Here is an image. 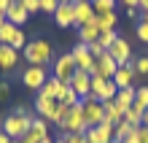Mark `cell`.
I'll use <instances>...</instances> for the list:
<instances>
[{"instance_id":"ba28073f","label":"cell","mask_w":148,"mask_h":143,"mask_svg":"<svg viewBox=\"0 0 148 143\" xmlns=\"http://www.w3.org/2000/svg\"><path fill=\"white\" fill-rule=\"evenodd\" d=\"M75 59L73 54H62V57H54V78H59L62 84H70L73 76H75Z\"/></svg>"},{"instance_id":"ac0fdd59","label":"cell","mask_w":148,"mask_h":143,"mask_svg":"<svg viewBox=\"0 0 148 143\" xmlns=\"http://www.w3.org/2000/svg\"><path fill=\"white\" fill-rule=\"evenodd\" d=\"M19 51L11 49V46H3L0 43V73H11V70L19 65Z\"/></svg>"},{"instance_id":"7bdbcfd3","label":"cell","mask_w":148,"mask_h":143,"mask_svg":"<svg viewBox=\"0 0 148 143\" xmlns=\"http://www.w3.org/2000/svg\"><path fill=\"white\" fill-rule=\"evenodd\" d=\"M140 8H143V11H148V0H140Z\"/></svg>"},{"instance_id":"44dd1931","label":"cell","mask_w":148,"mask_h":143,"mask_svg":"<svg viewBox=\"0 0 148 143\" xmlns=\"http://www.w3.org/2000/svg\"><path fill=\"white\" fill-rule=\"evenodd\" d=\"M78 35H81V43L92 46V43L100 41V27L94 22H89V24H84V27H78Z\"/></svg>"},{"instance_id":"f6af8a7d","label":"cell","mask_w":148,"mask_h":143,"mask_svg":"<svg viewBox=\"0 0 148 143\" xmlns=\"http://www.w3.org/2000/svg\"><path fill=\"white\" fill-rule=\"evenodd\" d=\"M140 22H145V24H148V11H143V19H140Z\"/></svg>"},{"instance_id":"30bf717a","label":"cell","mask_w":148,"mask_h":143,"mask_svg":"<svg viewBox=\"0 0 148 143\" xmlns=\"http://www.w3.org/2000/svg\"><path fill=\"white\" fill-rule=\"evenodd\" d=\"M46 68H40V65H30V68H24V73H22V84L27 86V89H35V92H40V86L46 84Z\"/></svg>"},{"instance_id":"60d3db41","label":"cell","mask_w":148,"mask_h":143,"mask_svg":"<svg viewBox=\"0 0 148 143\" xmlns=\"http://www.w3.org/2000/svg\"><path fill=\"white\" fill-rule=\"evenodd\" d=\"M0 97H8V84H0Z\"/></svg>"},{"instance_id":"cb8c5ba5","label":"cell","mask_w":148,"mask_h":143,"mask_svg":"<svg viewBox=\"0 0 148 143\" xmlns=\"http://www.w3.org/2000/svg\"><path fill=\"white\" fill-rule=\"evenodd\" d=\"M102 108H105V122H110L113 127H116L119 122H124V111L119 108L113 100H108V103H102Z\"/></svg>"},{"instance_id":"7a4b0ae2","label":"cell","mask_w":148,"mask_h":143,"mask_svg":"<svg viewBox=\"0 0 148 143\" xmlns=\"http://www.w3.org/2000/svg\"><path fill=\"white\" fill-rule=\"evenodd\" d=\"M22 54H24V59H27L30 65H40V68H46L49 62H54V49H51V43L43 41V38L27 41V46L22 49Z\"/></svg>"},{"instance_id":"d6a6232c","label":"cell","mask_w":148,"mask_h":143,"mask_svg":"<svg viewBox=\"0 0 148 143\" xmlns=\"http://www.w3.org/2000/svg\"><path fill=\"white\" fill-rule=\"evenodd\" d=\"M19 3L24 6V11H27V14H38L40 11V0H19Z\"/></svg>"},{"instance_id":"8fae6325","label":"cell","mask_w":148,"mask_h":143,"mask_svg":"<svg viewBox=\"0 0 148 143\" xmlns=\"http://www.w3.org/2000/svg\"><path fill=\"white\" fill-rule=\"evenodd\" d=\"M84 138H86V143H113V124L102 122V124H97V127L86 130Z\"/></svg>"},{"instance_id":"7c38bea8","label":"cell","mask_w":148,"mask_h":143,"mask_svg":"<svg viewBox=\"0 0 148 143\" xmlns=\"http://www.w3.org/2000/svg\"><path fill=\"white\" fill-rule=\"evenodd\" d=\"M73 14H75V27H84V24H89L97 19V14H94V8L89 0H75L73 3Z\"/></svg>"},{"instance_id":"484cf974","label":"cell","mask_w":148,"mask_h":143,"mask_svg":"<svg viewBox=\"0 0 148 143\" xmlns=\"http://www.w3.org/2000/svg\"><path fill=\"white\" fill-rule=\"evenodd\" d=\"M124 122H129L132 127H140L143 124V108L140 105H129V108L124 111Z\"/></svg>"},{"instance_id":"52a82bcc","label":"cell","mask_w":148,"mask_h":143,"mask_svg":"<svg viewBox=\"0 0 148 143\" xmlns=\"http://www.w3.org/2000/svg\"><path fill=\"white\" fill-rule=\"evenodd\" d=\"M116 70H119V62L105 51L102 57H94V65H92L89 73H92V78H113Z\"/></svg>"},{"instance_id":"83f0119b","label":"cell","mask_w":148,"mask_h":143,"mask_svg":"<svg viewBox=\"0 0 148 143\" xmlns=\"http://www.w3.org/2000/svg\"><path fill=\"white\" fill-rule=\"evenodd\" d=\"M59 100H62V105H67V108H73V105H78V103H81V97H78V95H75V89H73L70 84H67Z\"/></svg>"},{"instance_id":"4dcf8cb0","label":"cell","mask_w":148,"mask_h":143,"mask_svg":"<svg viewBox=\"0 0 148 143\" xmlns=\"http://www.w3.org/2000/svg\"><path fill=\"white\" fill-rule=\"evenodd\" d=\"M135 105H140L143 111L148 108V84H145V86H137V89H135Z\"/></svg>"},{"instance_id":"6da1fadb","label":"cell","mask_w":148,"mask_h":143,"mask_svg":"<svg viewBox=\"0 0 148 143\" xmlns=\"http://www.w3.org/2000/svg\"><path fill=\"white\" fill-rule=\"evenodd\" d=\"M30 124H32V116L27 113V108H16L14 113H8L3 122H0V132H5L11 140H19V138H24L30 132Z\"/></svg>"},{"instance_id":"681fc988","label":"cell","mask_w":148,"mask_h":143,"mask_svg":"<svg viewBox=\"0 0 148 143\" xmlns=\"http://www.w3.org/2000/svg\"><path fill=\"white\" fill-rule=\"evenodd\" d=\"M11 143H22V140H11Z\"/></svg>"},{"instance_id":"7dc6e473","label":"cell","mask_w":148,"mask_h":143,"mask_svg":"<svg viewBox=\"0 0 148 143\" xmlns=\"http://www.w3.org/2000/svg\"><path fill=\"white\" fill-rule=\"evenodd\" d=\"M54 143H65V138H57V140H54Z\"/></svg>"},{"instance_id":"5b68a950","label":"cell","mask_w":148,"mask_h":143,"mask_svg":"<svg viewBox=\"0 0 148 143\" xmlns=\"http://www.w3.org/2000/svg\"><path fill=\"white\" fill-rule=\"evenodd\" d=\"M57 127H59V132H62V135H70V132H86V124H84V108H81V103H78V105H73V108L67 111V116L57 124Z\"/></svg>"},{"instance_id":"d4e9b609","label":"cell","mask_w":148,"mask_h":143,"mask_svg":"<svg viewBox=\"0 0 148 143\" xmlns=\"http://www.w3.org/2000/svg\"><path fill=\"white\" fill-rule=\"evenodd\" d=\"M135 130H137V127H132L129 122H119L116 127H113V143H124Z\"/></svg>"},{"instance_id":"e0dca14e","label":"cell","mask_w":148,"mask_h":143,"mask_svg":"<svg viewBox=\"0 0 148 143\" xmlns=\"http://www.w3.org/2000/svg\"><path fill=\"white\" fill-rule=\"evenodd\" d=\"M70 86L75 89V95L84 100L86 95H92V73H89V70H75V76H73Z\"/></svg>"},{"instance_id":"f35d334b","label":"cell","mask_w":148,"mask_h":143,"mask_svg":"<svg viewBox=\"0 0 148 143\" xmlns=\"http://www.w3.org/2000/svg\"><path fill=\"white\" fill-rule=\"evenodd\" d=\"M127 8H140V0H121Z\"/></svg>"},{"instance_id":"1f68e13d","label":"cell","mask_w":148,"mask_h":143,"mask_svg":"<svg viewBox=\"0 0 148 143\" xmlns=\"http://www.w3.org/2000/svg\"><path fill=\"white\" fill-rule=\"evenodd\" d=\"M135 73L137 76H148V57H135Z\"/></svg>"},{"instance_id":"9a60e30c","label":"cell","mask_w":148,"mask_h":143,"mask_svg":"<svg viewBox=\"0 0 148 143\" xmlns=\"http://www.w3.org/2000/svg\"><path fill=\"white\" fill-rule=\"evenodd\" d=\"M70 54H73V59H75V68H78V70H92L94 57H92V51H89V46H86V43L78 41L75 49L70 51Z\"/></svg>"},{"instance_id":"e575fe53","label":"cell","mask_w":148,"mask_h":143,"mask_svg":"<svg viewBox=\"0 0 148 143\" xmlns=\"http://www.w3.org/2000/svg\"><path fill=\"white\" fill-rule=\"evenodd\" d=\"M62 138H65V143H86L84 132H70V135H62Z\"/></svg>"},{"instance_id":"4316f807","label":"cell","mask_w":148,"mask_h":143,"mask_svg":"<svg viewBox=\"0 0 148 143\" xmlns=\"http://www.w3.org/2000/svg\"><path fill=\"white\" fill-rule=\"evenodd\" d=\"M30 132H35L40 140H43V138H49V122H46V119H40V116H32Z\"/></svg>"},{"instance_id":"d590c367","label":"cell","mask_w":148,"mask_h":143,"mask_svg":"<svg viewBox=\"0 0 148 143\" xmlns=\"http://www.w3.org/2000/svg\"><path fill=\"white\" fill-rule=\"evenodd\" d=\"M137 38L148 43V24H145V22H140V24H137Z\"/></svg>"},{"instance_id":"f1b7e54d","label":"cell","mask_w":148,"mask_h":143,"mask_svg":"<svg viewBox=\"0 0 148 143\" xmlns=\"http://www.w3.org/2000/svg\"><path fill=\"white\" fill-rule=\"evenodd\" d=\"M94 14H105V11H116V0H89Z\"/></svg>"},{"instance_id":"8992f818","label":"cell","mask_w":148,"mask_h":143,"mask_svg":"<svg viewBox=\"0 0 148 143\" xmlns=\"http://www.w3.org/2000/svg\"><path fill=\"white\" fill-rule=\"evenodd\" d=\"M0 43L3 46H11V49H24L27 46V35L22 32V27H16V24H11V22H5L3 27H0Z\"/></svg>"},{"instance_id":"f546056e","label":"cell","mask_w":148,"mask_h":143,"mask_svg":"<svg viewBox=\"0 0 148 143\" xmlns=\"http://www.w3.org/2000/svg\"><path fill=\"white\" fill-rule=\"evenodd\" d=\"M116 38H119V32H116V30H105V32H100V41H97V43L108 51V49L113 46V41H116Z\"/></svg>"},{"instance_id":"603a6c76","label":"cell","mask_w":148,"mask_h":143,"mask_svg":"<svg viewBox=\"0 0 148 143\" xmlns=\"http://www.w3.org/2000/svg\"><path fill=\"white\" fill-rule=\"evenodd\" d=\"M116 22H119L116 11H105V14H97V19H94V24L100 27V32H105V30H116Z\"/></svg>"},{"instance_id":"b9f144b4","label":"cell","mask_w":148,"mask_h":143,"mask_svg":"<svg viewBox=\"0 0 148 143\" xmlns=\"http://www.w3.org/2000/svg\"><path fill=\"white\" fill-rule=\"evenodd\" d=\"M140 127H148V108L143 111V124H140Z\"/></svg>"},{"instance_id":"ffe728a7","label":"cell","mask_w":148,"mask_h":143,"mask_svg":"<svg viewBox=\"0 0 148 143\" xmlns=\"http://www.w3.org/2000/svg\"><path fill=\"white\" fill-rule=\"evenodd\" d=\"M65 86H67V84H62L59 78L51 76V78H46V84L40 86V95H43V97H54V100H59V97H62V92H65Z\"/></svg>"},{"instance_id":"9c48e42d","label":"cell","mask_w":148,"mask_h":143,"mask_svg":"<svg viewBox=\"0 0 148 143\" xmlns=\"http://www.w3.org/2000/svg\"><path fill=\"white\" fill-rule=\"evenodd\" d=\"M119 86L113 84V78H92V97H97L100 103L116 100Z\"/></svg>"},{"instance_id":"2e32d148","label":"cell","mask_w":148,"mask_h":143,"mask_svg":"<svg viewBox=\"0 0 148 143\" xmlns=\"http://www.w3.org/2000/svg\"><path fill=\"white\" fill-rule=\"evenodd\" d=\"M135 78H137L135 65H132V62H127V65H119L116 76H113V84H116L119 89H127V86H135Z\"/></svg>"},{"instance_id":"836d02e7","label":"cell","mask_w":148,"mask_h":143,"mask_svg":"<svg viewBox=\"0 0 148 143\" xmlns=\"http://www.w3.org/2000/svg\"><path fill=\"white\" fill-rule=\"evenodd\" d=\"M57 6H59V0H40V11L43 14H54Z\"/></svg>"},{"instance_id":"74e56055","label":"cell","mask_w":148,"mask_h":143,"mask_svg":"<svg viewBox=\"0 0 148 143\" xmlns=\"http://www.w3.org/2000/svg\"><path fill=\"white\" fill-rule=\"evenodd\" d=\"M89 51H92V57H102V54H105V49H102L100 43H92V46H89Z\"/></svg>"},{"instance_id":"4fadbf2b","label":"cell","mask_w":148,"mask_h":143,"mask_svg":"<svg viewBox=\"0 0 148 143\" xmlns=\"http://www.w3.org/2000/svg\"><path fill=\"white\" fill-rule=\"evenodd\" d=\"M108 54L116 59L119 65H127V62L132 59V46H129V41H127V38H121V35H119V38L113 41V46L108 49Z\"/></svg>"},{"instance_id":"bcb514c9","label":"cell","mask_w":148,"mask_h":143,"mask_svg":"<svg viewBox=\"0 0 148 143\" xmlns=\"http://www.w3.org/2000/svg\"><path fill=\"white\" fill-rule=\"evenodd\" d=\"M3 24H5V14H0V27H3Z\"/></svg>"},{"instance_id":"7402d4cb","label":"cell","mask_w":148,"mask_h":143,"mask_svg":"<svg viewBox=\"0 0 148 143\" xmlns=\"http://www.w3.org/2000/svg\"><path fill=\"white\" fill-rule=\"evenodd\" d=\"M135 89H137V86H127V89H119V92H116V100H113V103H116L121 111H127L129 105H135Z\"/></svg>"},{"instance_id":"5bb4252c","label":"cell","mask_w":148,"mask_h":143,"mask_svg":"<svg viewBox=\"0 0 148 143\" xmlns=\"http://www.w3.org/2000/svg\"><path fill=\"white\" fill-rule=\"evenodd\" d=\"M54 22H57V27H75V14H73V3H59L57 6V11H54Z\"/></svg>"},{"instance_id":"277c9868","label":"cell","mask_w":148,"mask_h":143,"mask_svg":"<svg viewBox=\"0 0 148 143\" xmlns=\"http://www.w3.org/2000/svg\"><path fill=\"white\" fill-rule=\"evenodd\" d=\"M81 108H84V124H86V130H92V127H97V124L105 122V108H102V103L97 100V97L86 95L81 100Z\"/></svg>"},{"instance_id":"d6986e66","label":"cell","mask_w":148,"mask_h":143,"mask_svg":"<svg viewBox=\"0 0 148 143\" xmlns=\"http://www.w3.org/2000/svg\"><path fill=\"white\" fill-rule=\"evenodd\" d=\"M27 19H30V14L24 11V6L19 3V0H14V3L8 6V11H5V22H11V24H16V27H22Z\"/></svg>"},{"instance_id":"c3c4849f","label":"cell","mask_w":148,"mask_h":143,"mask_svg":"<svg viewBox=\"0 0 148 143\" xmlns=\"http://www.w3.org/2000/svg\"><path fill=\"white\" fill-rule=\"evenodd\" d=\"M59 3H75V0H59Z\"/></svg>"},{"instance_id":"8d00e7d4","label":"cell","mask_w":148,"mask_h":143,"mask_svg":"<svg viewBox=\"0 0 148 143\" xmlns=\"http://www.w3.org/2000/svg\"><path fill=\"white\" fill-rule=\"evenodd\" d=\"M137 143H148V127H137Z\"/></svg>"},{"instance_id":"ab89813d","label":"cell","mask_w":148,"mask_h":143,"mask_svg":"<svg viewBox=\"0 0 148 143\" xmlns=\"http://www.w3.org/2000/svg\"><path fill=\"white\" fill-rule=\"evenodd\" d=\"M14 3V0H0V14H5L8 11V6H11Z\"/></svg>"},{"instance_id":"ee69618b","label":"cell","mask_w":148,"mask_h":143,"mask_svg":"<svg viewBox=\"0 0 148 143\" xmlns=\"http://www.w3.org/2000/svg\"><path fill=\"white\" fill-rule=\"evenodd\" d=\"M40 143H54V138H51V135H49V138H43Z\"/></svg>"},{"instance_id":"3957f363","label":"cell","mask_w":148,"mask_h":143,"mask_svg":"<svg viewBox=\"0 0 148 143\" xmlns=\"http://www.w3.org/2000/svg\"><path fill=\"white\" fill-rule=\"evenodd\" d=\"M35 111H38V116L40 119H46V122H54V124H59L67 116V105H62V100H54V97H43L40 92H38V97H35Z\"/></svg>"}]
</instances>
